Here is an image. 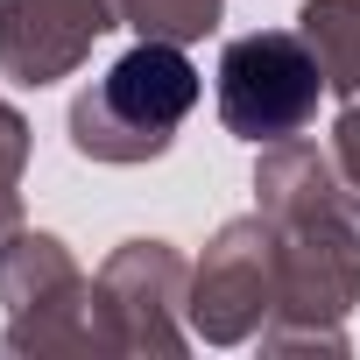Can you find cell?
<instances>
[{
	"label": "cell",
	"instance_id": "7a4b0ae2",
	"mask_svg": "<svg viewBox=\"0 0 360 360\" xmlns=\"http://www.w3.org/2000/svg\"><path fill=\"white\" fill-rule=\"evenodd\" d=\"M191 106H198V64L184 57V43L141 36L99 85L71 99V148L92 162H148L169 148Z\"/></svg>",
	"mask_w": 360,
	"mask_h": 360
},
{
	"label": "cell",
	"instance_id": "30bf717a",
	"mask_svg": "<svg viewBox=\"0 0 360 360\" xmlns=\"http://www.w3.org/2000/svg\"><path fill=\"white\" fill-rule=\"evenodd\" d=\"M22 162H29V120L0 99V240L22 233Z\"/></svg>",
	"mask_w": 360,
	"mask_h": 360
},
{
	"label": "cell",
	"instance_id": "8fae6325",
	"mask_svg": "<svg viewBox=\"0 0 360 360\" xmlns=\"http://www.w3.org/2000/svg\"><path fill=\"white\" fill-rule=\"evenodd\" d=\"M332 169H339V191H346V212H353V226H360V99H346V113H339V127H332Z\"/></svg>",
	"mask_w": 360,
	"mask_h": 360
},
{
	"label": "cell",
	"instance_id": "5b68a950",
	"mask_svg": "<svg viewBox=\"0 0 360 360\" xmlns=\"http://www.w3.org/2000/svg\"><path fill=\"white\" fill-rule=\"evenodd\" d=\"M92 283L120 332V353H184L191 346V332L176 325V304H191V262L169 240H127Z\"/></svg>",
	"mask_w": 360,
	"mask_h": 360
},
{
	"label": "cell",
	"instance_id": "8992f818",
	"mask_svg": "<svg viewBox=\"0 0 360 360\" xmlns=\"http://www.w3.org/2000/svg\"><path fill=\"white\" fill-rule=\"evenodd\" d=\"M106 29H120L113 0H0V71L15 85H57Z\"/></svg>",
	"mask_w": 360,
	"mask_h": 360
},
{
	"label": "cell",
	"instance_id": "52a82bcc",
	"mask_svg": "<svg viewBox=\"0 0 360 360\" xmlns=\"http://www.w3.org/2000/svg\"><path fill=\"white\" fill-rule=\"evenodd\" d=\"M85 283V269L71 262V248L57 233H8L0 240V304L8 318H29L57 297H71Z\"/></svg>",
	"mask_w": 360,
	"mask_h": 360
},
{
	"label": "cell",
	"instance_id": "277c9868",
	"mask_svg": "<svg viewBox=\"0 0 360 360\" xmlns=\"http://www.w3.org/2000/svg\"><path fill=\"white\" fill-rule=\"evenodd\" d=\"M276 233L269 219H226L205 248V262L191 269V332L212 339V346H233V339H255L276 311Z\"/></svg>",
	"mask_w": 360,
	"mask_h": 360
},
{
	"label": "cell",
	"instance_id": "ba28073f",
	"mask_svg": "<svg viewBox=\"0 0 360 360\" xmlns=\"http://www.w3.org/2000/svg\"><path fill=\"white\" fill-rule=\"evenodd\" d=\"M304 43L325 64V85L339 99H360V0H304L297 15Z\"/></svg>",
	"mask_w": 360,
	"mask_h": 360
},
{
	"label": "cell",
	"instance_id": "3957f363",
	"mask_svg": "<svg viewBox=\"0 0 360 360\" xmlns=\"http://www.w3.org/2000/svg\"><path fill=\"white\" fill-rule=\"evenodd\" d=\"M318 92H332V85H325V64L304 43V29H255L219 50V120H226V134H240L255 148L304 134L318 113Z\"/></svg>",
	"mask_w": 360,
	"mask_h": 360
},
{
	"label": "cell",
	"instance_id": "6da1fadb",
	"mask_svg": "<svg viewBox=\"0 0 360 360\" xmlns=\"http://www.w3.org/2000/svg\"><path fill=\"white\" fill-rule=\"evenodd\" d=\"M262 219L276 233V311L262 325V346H346V311L360 297V226L346 212L339 169L311 141H269L262 169Z\"/></svg>",
	"mask_w": 360,
	"mask_h": 360
},
{
	"label": "cell",
	"instance_id": "9c48e42d",
	"mask_svg": "<svg viewBox=\"0 0 360 360\" xmlns=\"http://www.w3.org/2000/svg\"><path fill=\"white\" fill-rule=\"evenodd\" d=\"M120 29L148 36V43H198L219 29V0H113Z\"/></svg>",
	"mask_w": 360,
	"mask_h": 360
}]
</instances>
